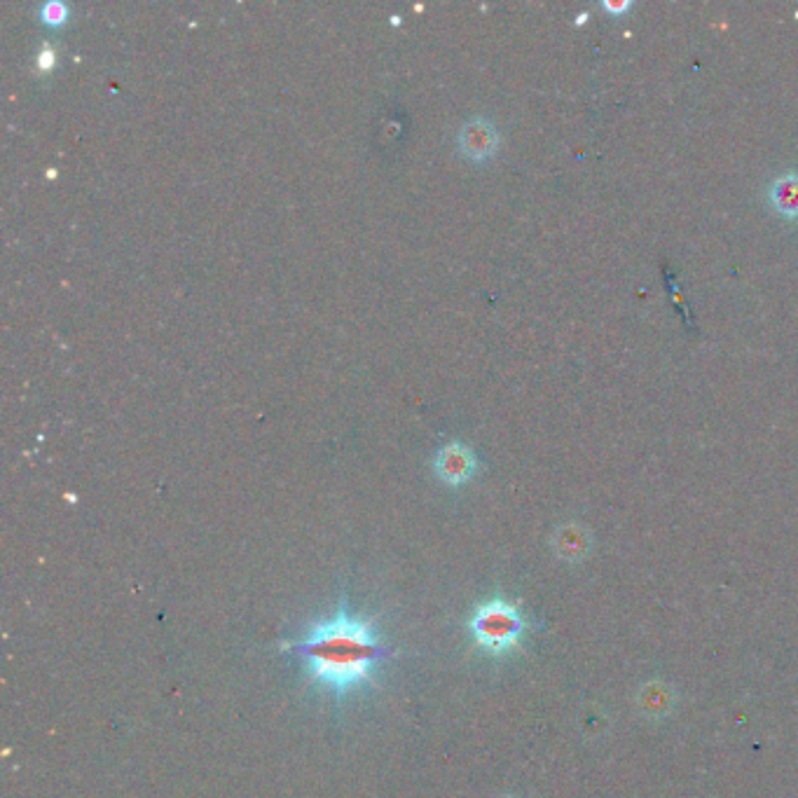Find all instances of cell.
Returning <instances> with one entry per match:
<instances>
[{
    "label": "cell",
    "instance_id": "7a4b0ae2",
    "mask_svg": "<svg viewBox=\"0 0 798 798\" xmlns=\"http://www.w3.org/2000/svg\"><path fill=\"white\" fill-rule=\"evenodd\" d=\"M469 632L480 651L490 656H506L515 651L527 632L522 611L504 597H492L473 609Z\"/></svg>",
    "mask_w": 798,
    "mask_h": 798
},
{
    "label": "cell",
    "instance_id": "277c9868",
    "mask_svg": "<svg viewBox=\"0 0 798 798\" xmlns=\"http://www.w3.org/2000/svg\"><path fill=\"white\" fill-rule=\"evenodd\" d=\"M459 148L469 160L483 162L497 153L499 132L487 118H471L459 129Z\"/></svg>",
    "mask_w": 798,
    "mask_h": 798
},
{
    "label": "cell",
    "instance_id": "9c48e42d",
    "mask_svg": "<svg viewBox=\"0 0 798 798\" xmlns=\"http://www.w3.org/2000/svg\"><path fill=\"white\" fill-rule=\"evenodd\" d=\"M602 8L607 10L609 15L621 17V15H625V12H630L632 3H630V0H604V3H602Z\"/></svg>",
    "mask_w": 798,
    "mask_h": 798
},
{
    "label": "cell",
    "instance_id": "3957f363",
    "mask_svg": "<svg viewBox=\"0 0 798 798\" xmlns=\"http://www.w3.org/2000/svg\"><path fill=\"white\" fill-rule=\"evenodd\" d=\"M433 471H436V476L443 480L445 485L459 487L469 483V480L476 476L478 471L476 454H473L469 445L459 443V440H452V443L443 445L436 452V457H433Z\"/></svg>",
    "mask_w": 798,
    "mask_h": 798
},
{
    "label": "cell",
    "instance_id": "8992f818",
    "mask_svg": "<svg viewBox=\"0 0 798 798\" xmlns=\"http://www.w3.org/2000/svg\"><path fill=\"white\" fill-rule=\"evenodd\" d=\"M770 206L784 218H798V174L787 171L777 176L768 188Z\"/></svg>",
    "mask_w": 798,
    "mask_h": 798
},
{
    "label": "cell",
    "instance_id": "5b68a950",
    "mask_svg": "<svg viewBox=\"0 0 798 798\" xmlns=\"http://www.w3.org/2000/svg\"><path fill=\"white\" fill-rule=\"evenodd\" d=\"M553 548L555 555L562 557V560L579 562L583 557H588L590 548H593V534L579 522H564V525L555 529Z\"/></svg>",
    "mask_w": 798,
    "mask_h": 798
},
{
    "label": "cell",
    "instance_id": "ba28073f",
    "mask_svg": "<svg viewBox=\"0 0 798 798\" xmlns=\"http://www.w3.org/2000/svg\"><path fill=\"white\" fill-rule=\"evenodd\" d=\"M40 17H43L45 24H64L66 17H68V8L64 3H59V0H50V3H45L43 8H40Z\"/></svg>",
    "mask_w": 798,
    "mask_h": 798
},
{
    "label": "cell",
    "instance_id": "52a82bcc",
    "mask_svg": "<svg viewBox=\"0 0 798 798\" xmlns=\"http://www.w3.org/2000/svg\"><path fill=\"white\" fill-rule=\"evenodd\" d=\"M639 710L644 712V717H653V719H663L670 714V710L674 707V696H672V689L670 686H663V684H649L642 689V696L637 700Z\"/></svg>",
    "mask_w": 798,
    "mask_h": 798
},
{
    "label": "cell",
    "instance_id": "6da1fadb",
    "mask_svg": "<svg viewBox=\"0 0 798 798\" xmlns=\"http://www.w3.org/2000/svg\"><path fill=\"white\" fill-rule=\"evenodd\" d=\"M293 651L305 660L309 681L333 696L373 686L377 667L389 656L373 621L347 611H337L328 621L312 625Z\"/></svg>",
    "mask_w": 798,
    "mask_h": 798
},
{
    "label": "cell",
    "instance_id": "30bf717a",
    "mask_svg": "<svg viewBox=\"0 0 798 798\" xmlns=\"http://www.w3.org/2000/svg\"><path fill=\"white\" fill-rule=\"evenodd\" d=\"M54 57H57V54H54L50 47H43V52L38 54V68H40V71H50V68L54 66V61H57Z\"/></svg>",
    "mask_w": 798,
    "mask_h": 798
},
{
    "label": "cell",
    "instance_id": "8fae6325",
    "mask_svg": "<svg viewBox=\"0 0 798 798\" xmlns=\"http://www.w3.org/2000/svg\"><path fill=\"white\" fill-rule=\"evenodd\" d=\"M499 798H518V796H511V794H508V796H499Z\"/></svg>",
    "mask_w": 798,
    "mask_h": 798
}]
</instances>
